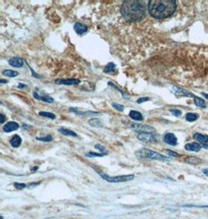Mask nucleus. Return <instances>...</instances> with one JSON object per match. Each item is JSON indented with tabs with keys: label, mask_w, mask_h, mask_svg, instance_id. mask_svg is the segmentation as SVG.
Here are the masks:
<instances>
[{
	"label": "nucleus",
	"mask_w": 208,
	"mask_h": 219,
	"mask_svg": "<svg viewBox=\"0 0 208 219\" xmlns=\"http://www.w3.org/2000/svg\"><path fill=\"white\" fill-rule=\"evenodd\" d=\"M145 1H125L121 7V13L126 21H140L145 16L147 5Z\"/></svg>",
	"instance_id": "1"
},
{
	"label": "nucleus",
	"mask_w": 208,
	"mask_h": 219,
	"mask_svg": "<svg viewBox=\"0 0 208 219\" xmlns=\"http://www.w3.org/2000/svg\"><path fill=\"white\" fill-rule=\"evenodd\" d=\"M176 6L175 0H152L148 2V11L154 18L164 19L170 17L175 12Z\"/></svg>",
	"instance_id": "2"
},
{
	"label": "nucleus",
	"mask_w": 208,
	"mask_h": 219,
	"mask_svg": "<svg viewBox=\"0 0 208 219\" xmlns=\"http://www.w3.org/2000/svg\"><path fill=\"white\" fill-rule=\"evenodd\" d=\"M135 155L136 156V157L140 158V159H151L161 161H170L172 160L170 157H166V156H164V155H161V154L147 148H143L140 149V150H138L137 151L135 152Z\"/></svg>",
	"instance_id": "3"
},
{
	"label": "nucleus",
	"mask_w": 208,
	"mask_h": 219,
	"mask_svg": "<svg viewBox=\"0 0 208 219\" xmlns=\"http://www.w3.org/2000/svg\"><path fill=\"white\" fill-rule=\"evenodd\" d=\"M98 173L100 175L101 177L106 182H111V183H117V182H126L131 181L134 179V175L129 174V175H122V176H108L107 174H104L103 172H98Z\"/></svg>",
	"instance_id": "4"
},
{
	"label": "nucleus",
	"mask_w": 208,
	"mask_h": 219,
	"mask_svg": "<svg viewBox=\"0 0 208 219\" xmlns=\"http://www.w3.org/2000/svg\"><path fill=\"white\" fill-rule=\"evenodd\" d=\"M139 141L144 143H153L159 141L160 136L156 133H142L137 135Z\"/></svg>",
	"instance_id": "5"
},
{
	"label": "nucleus",
	"mask_w": 208,
	"mask_h": 219,
	"mask_svg": "<svg viewBox=\"0 0 208 219\" xmlns=\"http://www.w3.org/2000/svg\"><path fill=\"white\" fill-rule=\"evenodd\" d=\"M130 129L138 133H156L155 129L153 126H148V125H142L138 124L133 122L130 124Z\"/></svg>",
	"instance_id": "6"
},
{
	"label": "nucleus",
	"mask_w": 208,
	"mask_h": 219,
	"mask_svg": "<svg viewBox=\"0 0 208 219\" xmlns=\"http://www.w3.org/2000/svg\"><path fill=\"white\" fill-rule=\"evenodd\" d=\"M171 91L174 93L176 95H179V96H184V97H194L193 94L191 92L188 91L187 90H185L183 88H180V87L175 86V85H172L170 87Z\"/></svg>",
	"instance_id": "7"
},
{
	"label": "nucleus",
	"mask_w": 208,
	"mask_h": 219,
	"mask_svg": "<svg viewBox=\"0 0 208 219\" xmlns=\"http://www.w3.org/2000/svg\"><path fill=\"white\" fill-rule=\"evenodd\" d=\"M55 83L56 84H64V85H77L80 83V81L78 79H57L55 81Z\"/></svg>",
	"instance_id": "8"
},
{
	"label": "nucleus",
	"mask_w": 208,
	"mask_h": 219,
	"mask_svg": "<svg viewBox=\"0 0 208 219\" xmlns=\"http://www.w3.org/2000/svg\"><path fill=\"white\" fill-rule=\"evenodd\" d=\"M19 128L20 125L17 122H14V121H10V122H8L3 126L2 130H3L5 133H10L17 130Z\"/></svg>",
	"instance_id": "9"
},
{
	"label": "nucleus",
	"mask_w": 208,
	"mask_h": 219,
	"mask_svg": "<svg viewBox=\"0 0 208 219\" xmlns=\"http://www.w3.org/2000/svg\"><path fill=\"white\" fill-rule=\"evenodd\" d=\"M164 141L171 146H175L178 144V140L175 135L172 133H168L164 135Z\"/></svg>",
	"instance_id": "10"
},
{
	"label": "nucleus",
	"mask_w": 208,
	"mask_h": 219,
	"mask_svg": "<svg viewBox=\"0 0 208 219\" xmlns=\"http://www.w3.org/2000/svg\"><path fill=\"white\" fill-rule=\"evenodd\" d=\"M9 64L15 68H20L23 66V60L20 57H13L8 61Z\"/></svg>",
	"instance_id": "11"
},
{
	"label": "nucleus",
	"mask_w": 208,
	"mask_h": 219,
	"mask_svg": "<svg viewBox=\"0 0 208 219\" xmlns=\"http://www.w3.org/2000/svg\"><path fill=\"white\" fill-rule=\"evenodd\" d=\"M185 149L189 151H196V152H198L201 149V145L196 142L189 143V144H186L185 145Z\"/></svg>",
	"instance_id": "12"
},
{
	"label": "nucleus",
	"mask_w": 208,
	"mask_h": 219,
	"mask_svg": "<svg viewBox=\"0 0 208 219\" xmlns=\"http://www.w3.org/2000/svg\"><path fill=\"white\" fill-rule=\"evenodd\" d=\"M9 143H10L11 146L15 148H17L19 147L22 144V139H21L20 136L19 135H14L11 137V139L9 140Z\"/></svg>",
	"instance_id": "13"
},
{
	"label": "nucleus",
	"mask_w": 208,
	"mask_h": 219,
	"mask_svg": "<svg viewBox=\"0 0 208 219\" xmlns=\"http://www.w3.org/2000/svg\"><path fill=\"white\" fill-rule=\"evenodd\" d=\"M74 30L77 34H82L88 31V26L82 23H80V22H77L74 24Z\"/></svg>",
	"instance_id": "14"
},
{
	"label": "nucleus",
	"mask_w": 208,
	"mask_h": 219,
	"mask_svg": "<svg viewBox=\"0 0 208 219\" xmlns=\"http://www.w3.org/2000/svg\"><path fill=\"white\" fill-rule=\"evenodd\" d=\"M129 116L132 119L135 120V121H142L144 119V117L142 116V114L139 112H138V111H136V110H131L129 112Z\"/></svg>",
	"instance_id": "15"
},
{
	"label": "nucleus",
	"mask_w": 208,
	"mask_h": 219,
	"mask_svg": "<svg viewBox=\"0 0 208 219\" xmlns=\"http://www.w3.org/2000/svg\"><path fill=\"white\" fill-rule=\"evenodd\" d=\"M194 138L198 141L200 143L204 144H207L208 143V136L207 135H204L201 134V133H196L194 134Z\"/></svg>",
	"instance_id": "16"
},
{
	"label": "nucleus",
	"mask_w": 208,
	"mask_h": 219,
	"mask_svg": "<svg viewBox=\"0 0 208 219\" xmlns=\"http://www.w3.org/2000/svg\"><path fill=\"white\" fill-rule=\"evenodd\" d=\"M69 111L73 112V113L77 114V115H81V116H83V115H98V114H99V112H93V111H88V112H80V111H79V109L77 108H71L70 109H69Z\"/></svg>",
	"instance_id": "17"
},
{
	"label": "nucleus",
	"mask_w": 208,
	"mask_h": 219,
	"mask_svg": "<svg viewBox=\"0 0 208 219\" xmlns=\"http://www.w3.org/2000/svg\"><path fill=\"white\" fill-rule=\"evenodd\" d=\"M59 133L61 134L65 135V136H77V134L74 131L69 130L66 128H59L58 130Z\"/></svg>",
	"instance_id": "18"
},
{
	"label": "nucleus",
	"mask_w": 208,
	"mask_h": 219,
	"mask_svg": "<svg viewBox=\"0 0 208 219\" xmlns=\"http://www.w3.org/2000/svg\"><path fill=\"white\" fill-rule=\"evenodd\" d=\"M88 122H89V124L91 126L97 127V128H100V127H102V126H103V123H102V122L99 119L97 118L90 119L88 121Z\"/></svg>",
	"instance_id": "19"
},
{
	"label": "nucleus",
	"mask_w": 208,
	"mask_h": 219,
	"mask_svg": "<svg viewBox=\"0 0 208 219\" xmlns=\"http://www.w3.org/2000/svg\"><path fill=\"white\" fill-rule=\"evenodd\" d=\"M2 74L8 77H16L19 75V73L17 71L11 70H6L2 71Z\"/></svg>",
	"instance_id": "20"
},
{
	"label": "nucleus",
	"mask_w": 208,
	"mask_h": 219,
	"mask_svg": "<svg viewBox=\"0 0 208 219\" xmlns=\"http://www.w3.org/2000/svg\"><path fill=\"white\" fill-rule=\"evenodd\" d=\"M194 103H195L196 105L198 106V107L206 108V103H205L204 100L202 99V98H200V97H196V96L194 97Z\"/></svg>",
	"instance_id": "21"
},
{
	"label": "nucleus",
	"mask_w": 208,
	"mask_h": 219,
	"mask_svg": "<svg viewBox=\"0 0 208 219\" xmlns=\"http://www.w3.org/2000/svg\"><path fill=\"white\" fill-rule=\"evenodd\" d=\"M198 115L196 113H193V112H189L185 115V119L188 122H194L198 119Z\"/></svg>",
	"instance_id": "22"
},
{
	"label": "nucleus",
	"mask_w": 208,
	"mask_h": 219,
	"mask_svg": "<svg viewBox=\"0 0 208 219\" xmlns=\"http://www.w3.org/2000/svg\"><path fill=\"white\" fill-rule=\"evenodd\" d=\"M40 100H42V101H45V102H47V103H54V98L53 97H52L51 96H49V95L48 94H42V96H41V97H40Z\"/></svg>",
	"instance_id": "23"
},
{
	"label": "nucleus",
	"mask_w": 208,
	"mask_h": 219,
	"mask_svg": "<svg viewBox=\"0 0 208 219\" xmlns=\"http://www.w3.org/2000/svg\"><path fill=\"white\" fill-rule=\"evenodd\" d=\"M115 67H116V66H115V64L114 62H109V63H108V65L104 67V72L106 73H109L114 71L115 70Z\"/></svg>",
	"instance_id": "24"
},
{
	"label": "nucleus",
	"mask_w": 208,
	"mask_h": 219,
	"mask_svg": "<svg viewBox=\"0 0 208 219\" xmlns=\"http://www.w3.org/2000/svg\"><path fill=\"white\" fill-rule=\"evenodd\" d=\"M39 116H43V117H45V118L50 119H55V117H56L54 113H52V112H40Z\"/></svg>",
	"instance_id": "25"
},
{
	"label": "nucleus",
	"mask_w": 208,
	"mask_h": 219,
	"mask_svg": "<svg viewBox=\"0 0 208 219\" xmlns=\"http://www.w3.org/2000/svg\"><path fill=\"white\" fill-rule=\"evenodd\" d=\"M108 85H110V86H112V87H115V88L116 89V90H118V91H119V92H120V93L122 94V95H123V97H124V98H129V94H127L126 93V92H124V91H122V90H121V89L119 88V87H118V86H116V85L115 84V83H112V82H108Z\"/></svg>",
	"instance_id": "26"
},
{
	"label": "nucleus",
	"mask_w": 208,
	"mask_h": 219,
	"mask_svg": "<svg viewBox=\"0 0 208 219\" xmlns=\"http://www.w3.org/2000/svg\"><path fill=\"white\" fill-rule=\"evenodd\" d=\"M36 139L38 141H42V142H50L52 141V136L50 134H48L45 136H42V137H37Z\"/></svg>",
	"instance_id": "27"
},
{
	"label": "nucleus",
	"mask_w": 208,
	"mask_h": 219,
	"mask_svg": "<svg viewBox=\"0 0 208 219\" xmlns=\"http://www.w3.org/2000/svg\"><path fill=\"white\" fill-rule=\"evenodd\" d=\"M85 155L87 157H103V156H104V155H106L103 153H96V152L90 151V152H88V153H86Z\"/></svg>",
	"instance_id": "28"
},
{
	"label": "nucleus",
	"mask_w": 208,
	"mask_h": 219,
	"mask_svg": "<svg viewBox=\"0 0 208 219\" xmlns=\"http://www.w3.org/2000/svg\"><path fill=\"white\" fill-rule=\"evenodd\" d=\"M112 106L115 109L117 110L118 112H123L124 111V106L120 105V104H118V103H112Z\"/></svg>",
	"instance_id": "29"
},
{
	"label": "nucleus",
	"mask_w": 208,
	"mask_h": 219,
	"mask_svg": "<svg viewBox=\"0 0 208 219\" xmlns=\"http://www.w3.org/2000/svg\"><path fill=\"white\" fill-rule=\"evenodd\" d=\"M165 152H166V154L169 156H170V157H179V155L177 152H175V151H172V150H169V149H166L165 150Z\"/></svg>",
	"instance_id": "30"
},
{
	"label": "nucleus",
	"mask_w": 208,
	"mask_h": 219,
	"mask_svg": "<svg viewBox=\"0 0 208 219\" xmlns=\"http://www.w3.org/2000/svg\"><path fill=\"white\" fill-rule=\"evenodd\" d=\"M186 161L189 164H198L199 163V161H200V160L198 159V158H196V157H189L187 159H186Z\"/></svg>",
	"instance_id": "31"
},
{
	"label": "nucleus",
	"mask_w": 208,
	"mask_h": 219,
	"mask_svg": "<svg viewBox=\"0 0 208 219\" xmlns=\"http://www.w3.org/2000/svg\"><path fill=\"white\" fill-rule=\"evenodd\" d=\"M13 185H14L15 188L17 190H23L27 187V185L25 183H20V182H15Z\"/></svg>",
	"instance_id": "32"
},
{
	"label": "nucleus",
	"mask_w": 208,
	"mask_h": 219,
	"mask_svg": "<svg viewBox=\"0 0 208 219\" xmlns=\"http://www.w3.org/2000/svg\"><path fill=\"white\" fill-rule=\"evenodd\" d=\"M170 112L172 113L173 116H176V117H179V116L182 115V112L180 110L176 109V108H174V109H171Z\"/></svg>",
	"instance_id": "33"
},
{
	"label": "nucleus",
	"mask_w": 208,
	"mask_h": 219,
	"mask_svg": "<svg viewBox=\"0 0 208 219\" xmlns=\"http://www.w3.org/2000/svg\"><path fill=\"white\" fill-rule=\"evenodd\" d=\"M95 148L98 149V150H100L101 153L105 154V155H108V152L106 151V150L104 149V147L103 146H101V144H97L95 146Z\"/></svg>",
	"instance_id": "34"
},
{
	"label": "nucleus",
	"mask_w": 208,
	"mask_h": 219,
	"mask_svg": "<svg viewBox=\"0 0 208 219\" xmlns=\"http://www.w3.org/2000/svg\"><path fill=\"white\" fill-rule=\"evenodd\" d=\"M150 99L149 97H139V99L136 101V102H137L138 104H141L143 103V102H145V101H147L148 100Z\"/></svg>",
	"instance_id": "35"
},
{
	"label": "nucleus",
	"mask_w": 208,
	"mask_h": 219,
	"mask_svg": "<svg viewBox=\"0 0 208 219\" xmlns=\"http://www.w3.org/2000/svg\"><path fill=\"white\" fill-rule=\"evenodd\" d=\"M0 116H1V120H0V122L1 123H4V122L7 120V116H5L4 115H3V113H1L0 114Z\"/></svg>",
	"instance_id": "36"
},
{
	"label": "nucleus",
	"mask_w": 208,
	"mask_h": 219,
	"mask_svg": "<svg viewBox=\"0 0 208 219\" xmlns=\"http://www.w3.org/2000/svg\"><path fill=\"white\" fill-rule=\"evenodd\" d=\"M33 95H34V97L35 98V99H38V100H40V97H41V96L39 95V94L38 93V92H36V91H34L33 93Z\"/></svg>",
	"instance_id": "37"
},
{
	"label": "nucleus",
	"mask_w": 208,
	"mask_h": 219,
	"mask_svg": "<svg viewBox=\"0 0 208 219\" xmlns=\"http://www.w3.org/2000/svg\"><path fill=\"white\" fill-rule=\"evenodd\" d=\"M31 126H29V125L27 124H23V126H22V128L24 129V130H27V128H31Z\"/></svg>",
	"instance_id": "38"
},
{
	"label": "nucleus",
	"mask_w": 208,
	"mask_h": 219,
	"mask_svg": "<svg viewBox=\"0 0 208 219\" xmlns=\"http://www.w3.org/2000/svg\"><path fill=\"white\" fill-rule=\"evenodd\" d=\"M27 87V85L25 84H23V83H20L19 84H18V88H24V87Z\"/></svg>",
	"instance_id": "39"
},
{
	"label": "nucleus",
	"mask_w": 208,
	"mask_h": 219,
	"mask_svg": "<svg viewBox=\"0 0 208 219\" xmlns=\"http://www.w3.org/2000/svg\"><path fill=\"white\" fill-rule=\"evenodd\" d=\"M203 172H204L207 176H208V168H206V169H204L203 170Z\"/></svg>",
	"instance_id": "40"
},
{
	"label": "nucleus",
	"mask_w": 208,
	"mask_h": 219,
	"mask_svg": "<svg viewBox=\"0 0 208 219\" xmlns=\"http://www.w3.org/2000/svg\"><path fill=\"white\" fill-rule=\"evenodd\" d=\"M7 82H8V81H7V80H2V79L1 80V81H0V83H7Z\"/></svg>",
	"instance_id": "41"
},
{
	"label": "nucleus",
	"mask_w": 208,
	"mask_h": 219,
	"mask_svg": "<svg viewBox=\"0 0 208 219\" xmlns=\"http://www.w3.org/2000/svg\"><path fill=\"white\" fill-rule=\"evenodd\" d=\"M202 94H203V96H204V97H206L207 99H208V94H207L204 93V92H203V93H202Z\"/></svg>",
	"instance_id": "42"
},
{
	"label": "nucleus",
	"mask_w": 208,
	"mask_h": 219,
	"mask_svg": "<svg viewBox=\"0 0 208 219\" xmlns=\"http://www.w3.org/2000/svg\"><path fill=\"white\" fill-rule=\"evenodd\" d=\"M203 146H204L205 148H208V144H203Z\"/></svg>",
	"instance_id": "43"
},
{
	"label": "nucleus",
	"mask_w": 208,
	"mask_h": 219,
	"mask_svg": "<svg viewBox=\"0 0 208 219\" xmlns=\"http://www.w3.org/2000/svg\"><path fill=\"white\" fill-rule=\"evenodd\" d=\"M38 167H37V166L32 168V170H33V171H36V170H38Z\"/></svg>",
	"instance_id": "44"
},
{
	"label": "nucleus",
	"mask_w": 208,
	"mask_h": 219,
	"mask_svg": "<svg viewBox=\"0 0 208 219\" xmlns=\"http://www.w3.org/2000/svg\"><path fill=\"white\" fill-rule=\"evenodd\" d=\"M1 219H3V218H2V217H1Z\"/></svg>",
	"instance_id": "45"
}]
</instances>
